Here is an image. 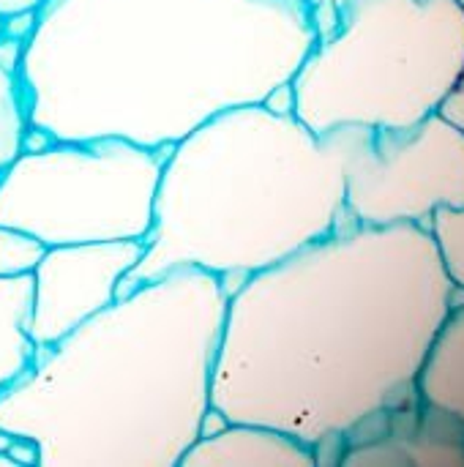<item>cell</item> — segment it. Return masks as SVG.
<instances>
[{"mask_svg":"<svg viewBox=\"0 0 464 467\" xmlns=\"http://www.w3.org/2000/svg\"><path fill=\"white\" fill-rule=\"evenodd\" d=\"M459 293L429 227L345 222L230 293L213 413L320 451L405 413Z\"/></svg>","mask_w":464,"mask_h":467,"instance_id":"1","label":"cell"},{"mask_svg":"<svg viewBox=\"0 0 464 467\" xmlns=\"http://www.w3.org/2000/svg\"><path fill=\"white\" fill-rule=\"evenodd\" d=\"M317 36L309 0H46L16 57L27 131L164 150L273 101Z\"/></svg>","mask_w":464,"mask_h":467,"instance_id":"2","label":"cell"},{"mask_svg":"<svg viewBox=\"0 0 464 467\" xmlns=\"http://www.w3.org/2000/svg\"><path fill=\"white\" fill-rule=\"evenodd\" d=\"M227 298L200 268L118 293L0 391V435L38 467H180L213 413Z\"/></svg>","mask_w":464,"mask_h":467,"instance_id":"3","label":"cell"},{"mask_svg":"<svg viewBox=\"0 0 464 467\" xmlns=\"http://www.w3.org/2000/svg\"><path fill=\"white\" fill-rule=\"evenodd\" d=\"M366 137L314 134L273 101L213 115L164 156L145 252L118 293L178 268L246 279L331 235Z\"/></svg>","mask_w":464,"mask_h":467,"instance_id":"4","label":"cell"},{"mask_svg":"<svg viewBox=\"0 0 464 467\" xmlns=\"http://www.w3.org/2000/svg\"><path fill=\"white\" fill-rule=\"evenodd\" d=\"M464 77L462 0H345L287 93L314 134L402 131Z\"/></svg>","mask_w":464,"mask_h":467,"instance_id":"5","label":"cell"},{"mask_svg":"<svg viewBox=\"0 0 464 467\" xmlns=\"http://www.w3.org/2000/svg\"><path fill=\"white\" fill-rule=\"evenodd\" d=\"M161 167V150L120 137L25 145L0 170V224L44 246L145 241Z\"/></svg>","mask_w":464,"mask_h":467,"instance_id":"6","label":"cell"},{"mask_svg":"<svg viewBox=\"0 0 464 467\" xmlns=\"http://www.w3.org/2000/svg\"><path fill=\"white\" fill-rule=\"evenodd\" d=\"M464 208V134L429 115L402 131H369L347 170V219L369 227H429Z\"/></svg>","mask_w":464,"mask_h":467,"instance_id":"7","label":"cell"},{"mask_svg":"<svg viewBox=\"0 0 464 467\" xmlns=\"http://www.w3.org/2000/svg\"><path fill=\"white\" fill-rule=\"evenodd\" d=\"M145 241H98L46 246L30 276L27 339L52 348L85 320L107 309L120 282L139 263Z\"/></svg>","mask_w":464,"mask_h":467,"instance_id":"8","label":"cell"},{"mask_svg":"<svg viewBox=\"0 0 464 467\" xmlns=\"http://www.w3.org/2000/svg\"><path fill=\"white\" fill-rule=\"evenodd\" d=\"M312 446L279 430L246 421H224V430L202 432L183 454L180 467H314Z\"/></svg>","mask_w":464,"mask_h":467,"instance_id":"9","label":"cell"},{"mask_svg":"<svg viewBox=\"0 0 464 467\" xmlns=\"http://www.w3.org/2000/svg\"><path fill=\"white\" fill-rule=\"evenodd\" d=\"M416 400L464 427V304H454L438 328L416 378Z\"/></svg>","mask_w":464,"mask_h":467,"instance_id":"10","label":"cell"},{"mask_svg":"<svg viewBox=\"0 0 464 467\" xmlns=\"http://www.w3.org/2000/svg\"><path fill=\"white\" fill-rule=\"evenodd\" d=\"M27 309L30 276L0 279V391L22 375L36 356L27 339ZM0 451H11V438L0 435Z\"/></svg>","mask_w":464,"mask_h":467,"instance_id":"11","label":"cell"},{"mask_svg":"<svg viewBox=\"0 0 464 467\" xmlns=\"http://www.w3.org/2000/svg\"><path fill=\"white\" fill-rule=\"evenodd\" d=\"M25 142L27 118L16 79V66L0 60V170L25 148Z\"/></svg>","mask_w":464,"mask_h":467,"instance_id":"12","label":"cell"},{"mask_svg":"<svg viewBox=\"0 0 464 467\" xmlns=\"http://www.w3.org/2000/svg\"><path fill=\"white\" fill-rule=\"evenodd\" d=\"M429 233L446 276L464 296V208H440L429 222Z\"/></svg>","mask_w":464,"mask_h":467,"instance_id":"13","label":"cell"},{"mask_svg":"<svg viewBox=\"0 0 464 467\" xmlns=\"http://www.w3.org/2000/svg\"><path fill=\"white\" fill-rule=\"evenodd\" d=\"M46 246L8 224H0V279H22L33 276L36 265L41 263Z\"/></svg>","mask_w":464,"mask_h":467,"instance_id":"14","label":"cell"},{"mask_svg":"<svg viewBox=\"0 0 464 467\" xmlns=\"http://www.w3.org/2000/svg\"><path fill=\"white\" fill-rule=\"evenodd\" d=\"M435 115L443 118L449 126H454L457 131H462L464 134V88L457 85L451 93H446V99L438 104Z\"/></svg>","mask_w":464,"mask_h":467,"instance_id":"15","label":"cell"},{"mask_svg":"<svg viewBox=\"0 0 464 467\" xmlns=\"http://www.w3.org/2000/svg\"><path fill=\"white\" fill-rule=\"evenodd\" d=\"M46 0H0V19H11V16H25V14H36Z\"/></svg>","mask_w":464,"mask_h":467,"instance_id":"16","label":"cell"},{"mask_svg":"<svg viewBox=\"0 0 464 467\" xmlns=\"http://www.w3.org/2000/svg\"><path fill=\"white\" fill-rule=\"evenodd\" d=\"M312 3V8H314V19H317V30L323 33L331 22H334V16H336V11H339V5L345 3V0H309Z\"/></svg>","mask_w":464,"mask_h":467,"instance_id":"17","label":"cell"},{"mask_svg":"<svg viewBox=\"0 0 464 467\" xmlns=\"http://www.w3.org/2000/svg\"><path fill=\"white\" fill-rule=\"evenodd\" d=\"M3 36H5V25H3V19H0V41H3Z\"/></svg>","mask_w":464,"mask_h":467,"instance_id":"18","label":"cell"}]
</instances>
